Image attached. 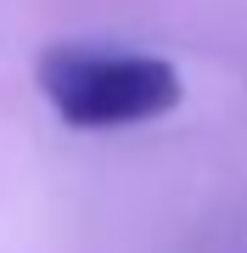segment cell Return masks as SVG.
Instances as JSON below:
<instances>
[{
  "label": "cell",
  "instance_id": "1",
  "mask_svg": "<svg viewBox=\"0 0 247 253\" xmlns=\"http://www.w3.org/2000/svg\"><path fill=\"white\" fill-rule=\"evenodd\" d=\"M39 96L73 129H124L152 124L180 107V73L163 56L141 51H90V45H51L34 62Z\"/></svg>",
  "mask_w": 247,
  "mask_h": 253
}]
</instances>
